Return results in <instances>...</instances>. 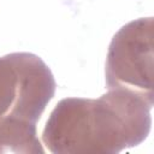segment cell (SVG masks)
<instances>
[{
    "mask_svg": "<svg viewBox=\"0 0 154 154\" xmlns=\"http://www.w3.org/2000/svg\"><path fill=\"white\" fill-rule=\"evenodd\" d=\"M152 108L143 97L120 89L99 99H63L47 119L42 141L53 154H117L148 137Z\"/></svg>",
    "mask_w": 154,
    "mask_h": 154,
    "instance_id": "6da1fadb",
    "label": "cell"
},
{
    "mask_svg": "<svg viewBox=\"0 0 154 154\" xmlns=\"http://www.w3.org/2000/svg\"><path fill=\"white\" fill-rule=\"evenodd\" d=\"M55 88L51 69L36 54L0 57V122L37 123Z\"/></svg>",
    "mask_w": 154,
    "mask_h": 154,
    "instance_id": "7a4b0ae2",
    "label": "cell"
},
{
    "mask_svg": "<svg viewBox=\"0 0 154 154\" xmlns=\"http://www.w3.org/2000/svg\"><path fill=\"white\" fill-rule=\"evenodd\" d=\"M105 75L108 90H126L154 103L153 17L135 19L116 32L108 46Z\"/></svg>",
    "mask_w": 154,
    "mask_h": 154,
    "instance_id": "3957f363",
    "label": "cell"
},
{
    "mask_svg": "<svg viewBox=\"0 0 154 154\" xmlns=\"http://www.w3.org/2000/svg\"><path fill=\"white\" fill-rule=\"evenodd\" d=\"M0 153L43 154L36 123L0 122Z\"/></svg>",
    "mask_w": 154,
    "mask_h": 154,
    "instance_id": "277c9868",
    "label": "cell"
}]
</instances>
